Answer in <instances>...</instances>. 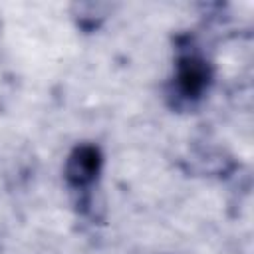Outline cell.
Masks as SVG:
<instances>
[{"instance_id":"6da1fadb","label":"cell","mask_w":254,"mask_h":254,"mask_svg":"<svg viewBox=\"0 0 254 254\" xmlns=\"http://www.w3.org/2000/svg\"><path fill=\"white\" fill-rule=\"evenodd\" d=\"M210 81H212V67L208 60L194 48L181 50L175 62V77H173V93L177 95V99L185 103L198 101L208 91Z\"/></svg>"},{"instance_id":"7a4b0ae2","label":"cell","mask_w":254,"mask_h":254,"mask_svg":"<svg viewBox=\"0 0 254 254\" xmlns=\"http://www.w3.org/2000/svg\"><path fill=\"white\" fill-rule=\"evenodd\" d=\"M103 167V155L97 145L81 143L73 147L64 165V177L75 190H87L99 177Z\"/></svg>"}]
</instances>
